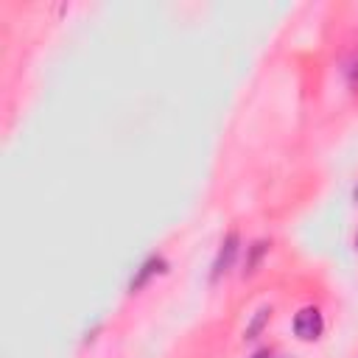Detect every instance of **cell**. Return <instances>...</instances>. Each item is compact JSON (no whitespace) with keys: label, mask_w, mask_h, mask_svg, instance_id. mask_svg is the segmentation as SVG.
<instances>
[{"label":"cell","mask_w":358,"mask_h":358,"mask_svg":"<svg viewBox=\"0 0 358 358\" xmlns=\"http://www.w3.org/2000/svg\"><path fill=\"white\" fill-rule=\"evenodd\" d=\"M322 327H324L322 313H319V308H313V305L302 308V310L294 316V333H296L302 341H316V338L322 336Z\"/></svg>","instance_id":"6da1fadb"},{"label":"cell","mask_w":358,"mask_h":358,"mask_svg":"<svg viewBox=\"0 0 358 358\" xmlns=\"http://www.w3.org/2000/svg\"><path fill=\"white\" fill-rule=\"evenodd\" d=\"M252 358H271V355H268V350H257Z\"/></svg>","instance_id":"8992f818"},{"label":"cell","mask_w":358,"mask_h":358,"mask_svg":"<svg viewBox=\"0 0 358 358\" xmlns=\"http://www.w3.org/2000/svg\"><path fill=\"white\" fill-rule=\"evenodd\" d=\"M355 246H358V235H355Z\"/></svg>","instance_id":"52a82bcc"},{"label":"cell","mask_w":358,"mask_h":358,"mask_svg":"<svg viewBox=\"0 0 358 358\" xmlns=\"http://www.w3.org/2000/svg\"><path fill=\"white\" fill-rule=\"evenodd\" d=\"M238 243H241L238 232H229V235L224 238V243H221V249H218V255H215V263H213V280H218L221 274L229 271V266L235 263V255H238Z\"/></svg>","instance_id":"7a4b0ae2"},{"label":"cell","mask_w":358,"mask_h":358,"mask_svg":"<svg viewBox=\"0 0 358 358\" xmlns=\"http://www.w3.org/2000/svg\"><path fill=\"white\" fill-rule=\"evenodd\" d=\"M268 319H271V308H260V310L255 313V319L246 324V333H243V336H246V338H257L260 330L268 324Z\"/></svg>","instance_id":"5b68a950"},{"label":"cell","mask_w":358,"mask_h":358,"mask_svg":"<svg viewBox=\"0 0 358 358\" xmlns=\"http://www.w3.org/2000/svg\"><path fill=\"white\" fill-rule=\"evenodd\" d=\"M162 266H165V260H162V257H148V260H145V263L140 266V271H137V274L131 277L129 288H131V291H140V288H143V285L148 282V277H151V274L162 271Z\"/></svg>","instance_id":"3957f363"},{"label":"cell","mask_w":358,"mask_h":358,"mask_svg":"<svg viewBox=\"0 0 358 358\" xmlns=\"http://www.w3.org/2000/svg\"><path fill=\"white\" fill-rule=\"evenodd\" d=\"M266 252H268V241H255V243L249 246L246 263H243V277H252V274L257 271V266H260V260L266 257Z\"/></svg>","instance_id":"277c9868"},{"label":"cell","mask_w":358,"mask_h":358,"mask_svg":"<svg viewBox=\"0 0 358 358\" xmlns=\"http://www.w3.org/2000/svg\"><path fill=\"white\" fill-rule=\"evenodd\" d=\"M355 199H358V190H355Z\"/></svg>","instance_id":"ba28073f"}]
</instances>
